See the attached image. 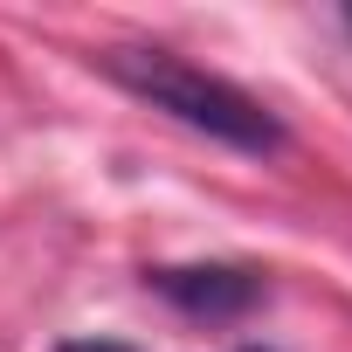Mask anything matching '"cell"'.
<instances>
[{"label": "cell", "mask_w": 352, "mask_h": 352, "mask_svg": "<svg viewBox=\"0 0 352 352\" xmlns=\"http://www.w3.org/2000/svg\"><path fill=\"white\" fill-rule=\"evenodd\" d=\"M56 352H138V345H124V338H63Z\"/></svg>", "instance_id": "3957f363"}, {"label": "cell", "mask_w": 352, "mask_h": 352, "mask_svg": "<svg viewBox=\"0 0 352 352\" xmlns=\"http://www.w3.org/2000/svg\"><path fill=\"white\" fill-rule=\"evenodd\" d=\"M97 69H104L118 90H131L138 104L166 111L173 124H187V131H201V138H214V145H228V152L263 159V152L283 145V118H276L263 97H249V90L228 83V76L194 69L187 56H173V49H104Z\"/></svg>", "instance_id": "6da1fadb"}, {"label": "cell", "mask_w": 352, "mask_h": 352, "mask_svg": "<svg viewBox=\"0 0 352 352\" xmlns=\"http://www.w3.org/2000/svg\"><path fill=\"white\" fill-rule=\"evenodd\" d=\"M235 352H270V345H235Z\"/></svg>", "instance_id": "277c9868"}, {"label": "cell", "mask_w": 352, "mask_h": 352, "mask_svg": "<svg viewBox=\"0 0 352 352\" xmlns=\"http://www.w3.org/2000/svg\"><path fill=\"white\" fill-rule=\"evenodd\" d=\"M145 290H159L173 311H187V318H208V324H228V318H249L270 283L242 263H159L145 270Z\"/></svg>", "instance_id": "7a4b0ae2"}, {"label": "cell", "mask_w": 352, "mask_h": 352, "mask_svg": "<svg viewBox=\"0 0 352 352\" xmlns=\"http://www.w3.org/2000/svg\"><path fill=\"white\" fill-rule=\"evenodd\" d=\"M345 28H352V8H345Z\"/></svg>", "instance_id": "5b68a950"}]
</instances>
